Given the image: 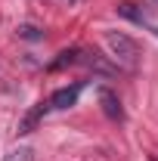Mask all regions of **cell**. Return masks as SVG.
Here are the masks:
<instances>
[{"instance_id": "cell-1", "label": "cell", "mask_w": 158, "mask_h": 161, "mask_svg": "<svg viewBox=\"0 0 158 161\" xmlns=\"http://www.w3.org/2000/svg\"><path fill=\"white\" fill-rule=\"evenodd\" d=\"M105 47H109V53H112V59L124 65V68H137L139 65V43L133 37H127V34H121V31H105Z\"/></svg>"}, {"instance_id": "cell-2", "label": "cell", "mask_w": 158, "mask_h": 161, "mask_svg": "<svg viewBox=\"0 0 158 161\" xmlns=\"http://www.w3.org/2000/svg\"><path fill=\"white\" fill-rule=\"evenodd\" d=\"M81 90H84V84H71V87H59L53 96H50V108H71V105H78V96Z\"/></svg>"}, {"instance_id": "cell-3", "label": "cell", "mask_w": 158, "mask_h": 161, "mask_svg": "<svg viewBox=\"0 0 158 161\" xmlns=\"http://www.w3.org/2000/svg\"><path fill=\"white\" fill-rule=\"evenodd\" d=\"M99 105H102V112H105V118L112 121H124V108H121V99L115 90H109V87H99Z\"/></svg>"}, {"instance_id": "cell-4", "label": "cell", "mask_w": 158, "mask_h": 161, "mask_svg": "<svg viewBox=\"0 0 158 161\" xmlns=\"http://www.w3.org/2000/svg\"><path fill=\"white\" fill-rule=\"evenodd\" d=\"M47 112H50V102H37V105H34V108L19 121V133H31V130L40 124V118H43Z\"/></svg>"}, {"instance_id": "cell-5", "label": "cell", "mask_w": 158, "mask_h": 161, "mask_svg": "<svg viewBox=\"0 0 158 161\" xmlns=\"http://www.w3.org/2000/svg\"><path fill=\"white\" fill-rule=\"evenodd\" d=\"M118 16L130 19L133 25H146V28H149V16H146V9L137 6V3H118Z\"/></svg>"}, {"instance_id": "cell-6", "label": "cell", "mask_w": 158, "mask_h": 161, "mask_svg": "<svg viewBox=\"0 0 158 161\" xmlns=\"http://www.w3.org/2000/svg\"><path fill=\"white\" fill-rule=\"evenodd\" d=\"M78 56H81L78 47H71V50H62L59 56L50 62V68H53V71H59V68H65V65H75V62H78Z\"/></svg>"}, {"instance_id": "cell-7", "label": "cell", "mask_w": 158, "mask_h": 161, "mask_svg": "<svg viewBox=\"0 0 158 161\" xmlns=\"http://www.w3.org/2000/svg\"><path fill=\"white\" fill-rule=\"evenodd\" d=\"M16 34H19L22 40H43V31H40L37 25H19Z\"/></svg>"}, {"instance_id": "cell-8", "label": "cell", "mask_w": 158, "mask_h": 161, "mask_svg": "<svg viewBox=\"0 0 158 161\" xmlns=\"http://www.w3.org/2000/svg\"><path fill=\"white\" fill-rule=\"evenodd\" d=\"M3 161H34V152L28 149V146H22V149H13V152H6Z\"/></svg>"}, {"instance_id": "cell-9", "label": "cell", "mask_w": 158, "mask_h": 161, "mask_svg": "<svg viewBox=\"0 0 158 161\" xmlns=\"http://www.w3.org/2000/svg\"><path fill=\"white\" fill-rule=\"evenodd\" d=\"M149 31H152V34H155V37H158V25H149Z\"/></svg>"}, {"instance_id": "cell-10", "label": "cell", "mask_w": 158, "mask_h": 161, "mask_svg": "<svg viewBox=\"0 0 158 161\" xmlns=\"http://www.w3.org/2000/svg\"><path fill=\"white\" fill-rule=\"evenodd\" d=\"M152 3H155V6H158V0H152Z\"/></svg>"}, {"instance_id": "cell-11", "label": "cell", "mask_w": 158, "mask_h": 161, "mask_svg": "<svg viewBox=\"0 0 158 161\" xmlns=\"http://www.w3.org/2000/svg\"><path fill=\"white\" fill-rule=\"evenodd\" d=\"M152 161H158V158H152Z\"/></svg>"}]
</instances>
